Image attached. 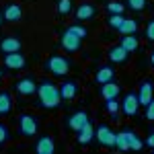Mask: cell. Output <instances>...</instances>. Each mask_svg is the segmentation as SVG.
Instances as JSON below:
<instances>
[{
	"label": "cell",
	"instance_id": "cell-1",
	"mask_svg": "<svg viewBox=\"0 0 154 154\" xmlns=\"http://www.w3.org/2000/svg\"><path fill=\"white\" fill-rule=\"evenodd\" d=\"M37 97H39V103L45 109H56L62 103V95H60V86H56L49 80H43V82L37 86Z\"/></svg>",
	"mask_w": 154,
	"mask_h": 154
},
{
	"label": "cell",
	"instance_id": "cell-2",
	"mask_svg": "<svg viewBox=\"0 0 154 154\" xmlns=\"http://www.w3.org/2000/svg\"><path fill=\"white\" fill-rule=\"evenodd\" d=\"M45 68H48L54 76H66L70 70V62L64 58V56H49L45 62Z\"/></svg>",
	"mask_w": 154,
	"mask_h": 154
},
{
	"label": "cell",
	"instance_id": "cell-3",
	"mask_svg": "<svg viewBox=\"0 0 154 154\" xmlns=\"http://www.w3.org/2000/svg\"><path fill=\"white\" fill-rule=\"evenodd\" d=\"M19 130L23 136H35L37 130H39V123H37V117L35 115H29V113H23L19 117Z\"/></svg>",
	"mask_w": 154,
	"mask_h": 154
},
{
	"label": "cell",
	"instance_id": "cell-4",
	"mask_svg": "<svg viewBox=\"0 0 154 154\" xmlns=\"http://www.w3.org/2000/svg\"><path fill=\"white\" fill-rule=\"evenodd\" d=\"M95 138L99 140L101 146H107V148H113L115 146V131H111V128L105 125V123L95 128Z\"/></svg>",
	"mask_w": 154,
	"mask_h": 154
},
{
	"label": "cell",
	"instance_id": "cell-5",
	"mask_svg": "<svg viewBox=\"0 0 154 154\" xmlns=\"http://www.w3.org/2000/svg\"><path fill=\"white\" fill-rule=\"evenodd\" d=\"M80 45H82V39L78 35H74L70 29H66L62 33V48L66 49V51H78Z\"/></svg>",
	"mask_w": 154,
	"mask_h": 154
},
{
	"label": "cell",
	"instance_id": "cell-6",
	"mask_svg": "<svg viewBox=\"0 0 154 154\" xmlns=\"http://www.w3.org/2000/svg\"><path fill=\"white\" fill-rule=\"evenodd\" d=\"M121 109H123V113L128 115V117H134L136 113H138V109H140V101H138V95L136 93H128V95L123 97V103H121Z\"/></svg>",
	"mask_w": 154,
	"mask_h": 154
},
{
	"label": "cell",
	"instance_id": "cell-7",
	"mask_svg": "<svg viewBox=\"0 0 154 154\" xmlns=\"http://www.w3.org/2000/svg\"><path fill=\"white\" fill-rule=\"evenodd\" d=\"M25 56L21 51H11V54H4V66L11 68V70H21L25 68Z\"/></svg>",
	"mask_w": 154,
	"mask_h": 154
},
{
	"label": "cell",
	"instance_id": "cell-8",
	"mask_svg": "<svg viewBox=\"0 0 154 154\" xmlns=\"http://www.w3.org/2000/svg\"><path fill=\"white\" fill-rule=\"evenodd\" d=\"M138 95V101H140V105L146 107L150 101L154 99V84L150 82V80H144L142 84H140V91L136 93Z\"/></svg>",
	"mask_w": 154,
	"mask_h": 154
},
{
	"label": "cell",
	"instance_id": "cell-9",
	"mask_svg": "<svg viewBox=\"0 0 154 154\" xmlns=\"http://www.w3.org/2000/svg\"><path fill=\"white\" fill-rule=\"evenodd\" d=\"M54 150H56V144H54V138L51 136L37 138V142H35V152L37 154H54Z\"/></svg>",
	"mask_w": 154,
	"mask_h": 154
},
{
	"label": "cell",
	"instance_id": "cell-10",
	"mask_svg": "<svg viewBox=\"0 0 154 154\" xmlns=\"http://www.w3.org/2000/svg\"><path fill=\"white\" fill-rule=\"evenodd\" d=\"M14 88H17L19 95L29 97V95H33V93H37V82L33 78H21L19 82L14 84Z\"/></svg>",
	"mask_w": 154,
	"mask_h": 154
},
{
	"label": "cell",
	"instance_id": "cell-11",
	"mask_svg": "<svg viewBox=\"0 0 154 154\" xmlns=\"http://www.w3.org/2000/svg\"><path fill=\"white\" fill-rule=\"evenodd\" d=\"M78 136H76V140H78V144H82V146H86V144L93 142V138H95V128H93V123L91 121H86L80 130L76 131Z\"/></svg>",
	"mask_w": 154,
	"mask_h": 154
},
{
	"label": "cell",
	"instance_id": "cell-12",
	"mask_svg": "<svg viewBox=\"0 0 154 154\" xmlns=\"http://www.w3.org/2000/svg\"><path fill=\"white\" fill-rule=\"evenodd\" d=\"M88 121V115H86V111H74L70 117H68V128L74 131H78L82 128L84 123Z\"/></svg>",
	"mask_w": 154,
	"mask_h": 154
},
{
	"label": "cell",
	"instance_id": "cell-13",
	"mask_svg": "<svg viewBox=\"0 0 154 154\" xmlns=\"http://www.w3.org/2000/svg\"><path fill=\"white\" fill-rule=\"evenodd\" d=\"M2 14H4V19H6L8 23H19L21 17H23V8H21L19 4L11 2V4H6V8H4Z\"/></svg>",
	"mask_w": 154,
	"mask_h": 154
},
{
	"label": "cell",
	"instance_id": "cell-14",
	"mask_svg": "<svg viewBox=\"0 0 154 154\" xmlns=\"http://www.w3.org/2000/svg\"><path fill=\"white\" fill-rule=\"evenodd\" d=\"M0 51L2 54H11V51H21V39L19 37H4L0 41Z\"/></svg>",
	"mask_w": 154,
	"mask_h": 154
},
{
	"label": "cell",
	"instance_id": "cell-15",
	"mask_svg": "<svg viewBox=\"0 0 154 154\" xmlns=\"http://www.w3.org/2000/svg\"><path fill=\"white\" fill-rule=\"evenodd\" d=\"M121 93V86L117 82H113V80H109V82L101 84V97L103 99H117V95Z\"/></svg>",
	"mask_w": 154,
	"mask_h": 154
},
{
	"label": "cell",
	"instance_id": "cell-16",
	"mask_svg": "<svg viewBox=\"0 0 154 154\" xmlns=\"http://www.w3.org/2000/svg\"><path fill=\"white\" fill-rule=\"evenodd\" d=\"M60 95L64 101H72L74 97L78 95V84L74 82V80H66V82L60 86Z\"/></svg>",
	"mask_w": 154,
	"mask_h": 154
},
{
	"label": "cell",
	"instance_id": "cell-17",
	"mask_svg": "<svg viewBox=\"0 0 154 154\" xmlns=\"http://www.w3.org/2000/svg\"><path fill=\"white\" fill-rule=\"evenodd\" d=\"M113 78H115V70H113L111 66H101L95 74L97 84H105V82H109V80H113Z\"/></svg>",
	"mask_w": 154,
	"mask_h": 154
},
{
	"label": "cell",
	"instance_id": "cell-18",
	"mask_svg": "<svg viewBox=\"0 0 154 154\" xmlns=\"http://www.w3.org/2000/svg\"><path fill=\"white\" fill-rule=\"evenodd\" d=\"M95 17V6L91 4V2H82L78 8H76V19L78 21H88V19H93Z\"/></svg>",
	"mask_w": 154,
	"mask_h": 154
},
{
	"label": "cell",
	"instance_id": "cell-19",
	"mask_svg": "<svg viewBox=\"0 0 154 154\" xmlns=\"http://www.w3.org/2000/svg\"><path fill=\"white\" fill-rule=\"evenodd\" d=\"M128 56H130V51H125L121 45H115V48L109 49V60H111L113 64H123V62L128 60Z\"/></svg>",
	"mask_w": 154,
	"mask_h": 154
},
{
	"label": "cell",
	"instance_id": "cell-20",
	"mask_svg": "<svg viewBox=\"0 0 154 154\" xmlns=\"http://www.w3.org/2000/svg\"><path fill=\"white\" fill-rule=\"evenodd\" d=\"M119 45L125 49V51H136L138 49V45H140V41H138V37H136V33H130V35H123L121 37V41H119Z\"/></svg>",
	"mask_w": 154,
	"mask_h": 154
},
{
	"label": "cell",
	"instance_id": "cell-21",
	"mask_svg": "<svg viewBox=\"0 0 154 154\" xmlns=\"http://www.w3.org/2000/svg\"><path fill=\"white\" fill-rule=\"evenodd\" d=\"M12 111V99L6 91H0V115H8Z\"/></svg>",
	"mask_w": 154,
	"mask_h": 154
},
{
	"label": "cell",
	"instance_id": "cell-22",
	"mask_svg": "<svg viewBox=\"0 0 154 154\" xmlns=\"http://www.w3.org/2000/svg\"><path fill=\"white\" fill-rule=\"evenodd\" d=\"M121 35H130V33H136L138 31V21L136 19H123V23L119 25L117 29Z\"/></svg>",
	"mask_w": 154,
	"mask_h": 154
},
{
	"label": "cell",
	"instance_id": "cell-23",
	"mask_svg": "<svg viewBox=\"0 0 154 154\" xmlns=\"http://www.w3.org/2000/svg\"><path fill=\"white\" fill-rule=\"evenodd\" d=\"M125 136H128V142H130V150H142L144 142L138 138V134L131 130H125Z\"/></svg>",
	"mask_w": 154,
	"mask_h": 154
},
{
	"label": "cell",
	"instance_id": "cell-24",
	"mask_svg": "<svg viewBox=\"0 0 154 154\" xmlns=\"http://www.w3.org/2000/svg\"><path fill=\"white\" fill-rule=\"evenodd\" d=\"M115 148H117V150H130V142H128L125 130L115 134Z\"/></svg>",
	"mask_w": 154,
	"mask_h": 154
},
{
	"label": "cell",
	"instance_id": "cell-25",
	"mask_svg": "<svg viewBox=\"0 0 154 154\" xmlns=\"http://www.w3.org/2000/svg\"><path fill=\"white\" fill-rule=\"evenodd\" d=\"M119 105H121V103H117V99H107V101H105V109H107V113H111V115H117Z\"/></svg>",
	"mask_w": 154,
	"mask_h": 154
},
{
	"label": "cell",
	"instance_id": "cell-26",
	"mask_svg": "<svg viewBox=\"0 0 154 154\" xmlns=\"http://www.w3.org/2000/svg\"><path fill=\"white\" fill-rule=\"evenodd\" d=\"M107 11H109V14H123L125 6H123L121 2H109V4H107Z\"/></svg>",
	"mask_w": 154,
	"mask_h": 154
},
{
	"label": "cell",
	"instance_id": "cell-27",
	"mask_svg": "<svg viewBox=\"0 0 154 154\" xmlns=\"http://www.w3.org/2000/svg\"><path fill=\"white\" fill-rule=\"evenodd\" d=\"M72 11V0H58V12L60 14H68Z\"/></svg>",
	"mask_w": 154,
	"mask_h": 154
},
{
	"label": "cell",
	"instance_id": "cell-28",
	"mask_svg": "<svg viewBox=\"0 0 154 154\" xmlns=\"http://www.w3.org/2000/svg\"><path fill=\"white\" fill-rule=\"evenodd\" d=\"M109 27L111 29H119V25L123 23V14H109Z\"/></svg>",
	"mask_w": 154,
	"mask_h": 154
},
{
	"label": "cell",
	"instance_id": "cell-29",
	"mask_svg": "<svg viewBox=\"0 0 154 154\" xmlns=\"http://www.w3.org/2000/svg\"><path fill=\"white\" fill-rule=\"evenodd\" d=\"M68 29H70V31L74 33V35H78L80 39H84V37L88 35V31H86V27H82V25H70Z\"/></svg>",
	"mask_w": 154,
	"mask_h": 154
},
{
	"label": "cell",
	"instance_id": "cell-30",
	"mask_svg": "<svg viewBox=\"0 0 154 154\" xmlns=\"http://www.w3.org/2000/svg\"><path fill=\"white\" fill-rule=\"evenodd\" d=\"M128 6H130L131 11L140 12V11H144V6H146V0H128Z\"/></svg>",
	"mask_w": 154,
	"mask_h": 154
},
{
	"label": "cell",
	"instance_id": "cell-31",
	"mask_svg": "<svg viewBox=\"0 0 154 154\" xmlns=\"http://www.w3.org/2000/svg\"><path fill=\"white\" fill-rule=\"evenodd\" d=\"M146 39L148 41H154V19L148 21V25H146Z\"/></svg>",
	"mask_w": 154,
	"mask_h": 154
},
{
	"label": "cell",
	"instance_id": "cell-32",
	"mask_svg": "<svg viewBox=\"0 0 154 154\" xmlns=\"http://www.w3.org/2000/svg\"><path fill=\"white\" fill-rule=\"evenodd\" d=\"M146 119L148 121H154V99L146 105Z\"/></svg>",
	"mask_w": 154,
	"mask_h": 154
},
{
	"label": "cell",
	"instance_id": "cell-33",
	"mask_svg": "<svg viewBox=\"0 0 154 154\" xmlns=\"http://www.w3.org/2000/svg\"><path fill=\"white\" fill-rule=\"evenodd\" d=\"M6 140H8V130L4 123H0V144H4Z\"/></svg>",
	"mask_w": 154,
	"mask_h": 154
},
{
	"label": "cell",
	"instance_id": "cell-34",
	"mask_svg": "<svg viewBox=\"0 0 154 154\" xmlns=\"http://www.w3.org/2000/svg\"><path fill=\"white\" fill-rule=\"evenodd\" d=\"M146 146H148V148H154V131H150V134H148V138H146Z\"/></svg>",
	"mask_w": 154,
	"mask_h": 154
},
{
	"label": "cell",
	"instance_id": "cell-35",
	"mask_svg": "<svg viewBox=\"0 0 154 154\" xmlns=\"http://www.w3.org/2000/svg\"><path fill=\"white\" fill-rule=\"evenodd\" d=\"M2 21H4V14H2V12H0V25H2Z\"/></svg>",
	"mask_w": 154,
	"mask_h": 154
},
{
	"label": "cell",
	"instance_id": "cell-36",
	"mask_svg": "<svg viewBox=\"0 0 154 154\" xmlns=\"http://www.w3.org/2000/svg\"><path fill=\"white\" fill-rule=\"evenodd\" d=\"M150 62H152V64H154V51H152V56H150Z\"/></svg>",
	"mask_w": 154,
	"mask_h": 154
},
{
	"label": "cell",
	"instance_id": "cell-37",
	"mask_svg": "<svg viewBox=\"0 0 154 154\" xmlns=\"http://www.w3.org/2000/svg\"><path fill=\"white\" fill-rule=\"evenodd\" d=\"M0 78H2V70H0Z\"/></svg>",
	"mask_w": 154,
	"mask_h": 154
},
{
	"label": "cell",
	"instance_id": "cell-38",
	"mask_svg": "<svg viewBox=\"0 0 154 154\" xmlns=\"http://www.w3.org/2000/svg\"><path fill=\"white\" fill-rule=\"evenodd\" d=\"M152 150H154V148H152Z\"/></svg>",
	"mask_w": 154,
	"mask_h": 154
}]
</instances>
